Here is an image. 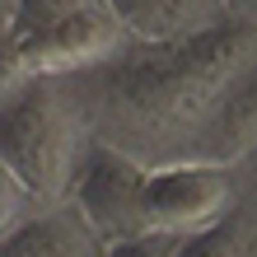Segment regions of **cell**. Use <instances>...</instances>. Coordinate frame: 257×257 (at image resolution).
<instances>
[{"label":"cell","instance_id":"cell-1","mask_svg":"<svg viewBox=\"0 0 257 257\" xmlns=\"http://www.w3.org/2000/svg\"><path fill=\"white\" fill-rule=\"evenodd\" d=\"M252 66L257 28L234 19L178 47L131 42L117 61L75 75V89L103 145L145 169H178L201 159L210 122Z\"/></svg>","mask_w":257,"mask_h":257},{"label":"cell","instance_id":"cell-2","mask_svg":"<svg viewBox=\"0 0 257 257\" xmlns=\"http://www.w3.org/2000/svg\"><path fill=\"white\" fill-rule=\"evenodd\" d=\"M98 136L75 80L5 84L0 103V169L19 173L52 210L70 206Z\"/></svg>","mask_w":257,"mask_h":257},{"label":"cell","instance_id":"cell-3","mask_svg":"<svg viewBox=\"0 0 257 257\" xmlns=\"http://www.w3.org/2000/svg\"><path fill=\"white\" fill-rule=\"evenodd\" d=\"M238 215V169L229 164H178L150 169L145 183V234L196 238Z\"/></svg>","mask_w":257,"mask_h":257},{"label":"cell","instance_id":"cell-4","mask_svg":"<svg viewBox=\"0 0 257 257\" xmlns=\"http://www.w3.org/2000/svg\"><path fill=\"white\" fill-rule=\"evenodd\" d=\"M145 183H150L145 164H136L131 155L98 141L89 164H84V178L75 187L70 206L112 248V243H126V238L145 234Z\"/></svg>","mask_w":257,"mask_h":257},{"label":"cell","instance_id":"cell-5","mask_svg":"<svg viewBox=\"0 0 257 257\" xmlns=\"http://www.w3.org/2000/svg\"><path fill=\"white\" fill-rule=\"evenodd\" d=\"M108 10L141 47H178L234 24L229 0H108Z\"/></svg>","mask_w":257,"mask_h":257},{"label":"cell","instance_id":"cell-6","mask_svg":"<svg viewBox=\"0 0 257 257\" xmlns=\"http://www.w3.org/2000/svg\"><path fill=\"white\" fill-rule=\"evenodd\" d=\"M103 238L84 224L75 206H56L42 220L5 234V257H103Z\"/></svg>","mask_w":257,"mask_h":257},{"label":"cell","instance_id":"cell-7","mask_svg":"<svg viewBox=\"0 0 257 257\" xmlns=\"http://www.w3.org/2000/svg\"><path fill=\"white\" fill-rule=\"evenodd\" d=\"M103 5H108V0H19L14 19L0 24V33H5V42H28V38L56 33V28L84 19V14H94Z\"/></svg>","mask_w":257,"mask_h":257},{"label":"cell","instance_id":"cell-8","mask_svg":"<svg viewBox=\"0 0 257 257\" xmlns=\"http://www.w3.org/2000/svg\"><path fill=\"white\" fill-rule=\"evenodd\" d=\"M252 220L238 210V215H229L224 224H215V229L196 234V238H183L178 243V257H257V238H252Z\"/></svg>","mask_w":257,"mask_h":257},{"label":"cell","instance_id":"cell-9","mask_svg":"<svg viewBox=\"0 0 257 257\" xmlns=\"http://www.w3.org/2000/svg\"><path fill=\"white\" fill-rule=\"evenodd\" d=\"M178 243H183V238L141 234V238H126V243H112V248H103V257H178Z\"/></svg>","mask_w":257,"mask_h":257},{"label":"cell","instance_id":"cell-10","mask_svg":"<svg viewBox=\"0 0 257 257\" xmlns=\"http://www.w3.org/2000/svg\"><path fill=\"white\" fill-rule=\"evenodd\" d=\"M229 5H234V10H238V5H243V0H229Z\"/></svg>","mask_w":257,"mask_h":257}]
</instances>
